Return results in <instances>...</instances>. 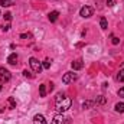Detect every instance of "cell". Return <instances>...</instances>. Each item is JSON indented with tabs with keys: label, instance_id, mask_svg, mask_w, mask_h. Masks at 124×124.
Returning a JSON list of instances; mask_svg holds the SVG:
<instances>
[{
	"label": "cell",
	"instance_id": "6da1fadb",
	"mask_svg": "<svg viewBox=\"0 0 124 124\" xmlns=\"http://www.w3.org/2000/svg\"><path fill=\"white\" fill-rule=\"evenodd\" d=\"M71 104H72L71 98L66 97L65 94H62V93H59L56 95V98H55V105H56V110L59 113H65L66 110H69L71 108Z\"/></svg>",
	"mask_w": 124,
	"mask_h": 124
},
{
	"label": "cell",
	"instance_id": "7a4b0ae2",
	"mask_svg": "<svg viewBox=\"0 0 124 124\" xmlns=\"http://www.w3.org/2000/svg\"><path fill=\"white\" fill-rule=\"evenodd\" d=\"M29 65H31V68H32V71H33V72H40V71L43 69L42 63L38 61L36 58H31V59H29Z\"/></svg>",
	"mask_w": 124,
	"mask_h": 124
},
{
	"label": "cell",
	"instance_id": "3957f363",
	"mask_svg": "<svg viewBox=\"0 0 124 124\" xmlns=\"http://www.w3.org/2000/svg\"><path fill=\"white\" fill-rule=\"evenodd\" d=\"M12 78V74L6 69V68H0V82H9Z\"/></svg>",
	"mask_w": 124,
	"mask_h": 124
},
{
	"label": "cell",
	"instance_id": "277c9868",
	"mask_svg": "<svg viewBox=\"0 0 124 124\" xmlns=\"http://www.w3.org/2000/svg\"><path fill=\"white\" fill-rule=\"evenodd\" d=\"M93 13H94V10H93V7H90V6H84L79 10V16L81 17H91Z\"/></svg>",
	"mask_w": 124,
	"mask_h": 124
},
{
	"label": "cell",
	"instance_id": "5b68a950",
	"mask_svg": "<svg viewBox=\"0 0 124 124\" xmlns=\"http://www.w3.org/2000/svg\"><path fill=\"white\" fill-rule=\"evenodd\" d=\"M74 79H77V74H74V72H66V74L62 77V82H63V84H69V82H72Z\"/></svg>",
	"mask_w": 124,
	"mask_h": 124
},
{
	"label": "cell",
	"instance_id": "8992f818",
	"mask_svg": "<svg viewBox=\"0 0 124 124\" xmlns=\"http://www.w3.org/2000/svg\"><path fill=\"white\" fill-rule=\"evenodd\" d=\"M33 124H46V120L42 114H36L33 117Z\"/></svg>",
	"mask_w": 124,
	"mask_h": 124
},
{
	"label": "cell",
	"instance_id": "52a82bcc",
	"mask_svg": "<svg viewBox=\"0 0 124 124\" xmlns=\"http://www.w3.org/2000/svg\"><path fill=\"white\" fill-rule=\"evenodd\" d=\"M71 66H72V69H74V71H78V69H81V68L84 66V63H82L81 59H77V61H74L72 63H71Z\"/></svg>",
	"mask_w": 124,
	"mask_h": 124
},
{
	"label": "cell",
	"instance_id": "ba28073f",
	"mask_svg": "<svg viewBox=\"0 0 124 124\" xmlns=\"http://www.w3.org/2000/svg\"><path fill=\"white\" fill-rule=\"evenodd\" d=\"M58 16H59V12H56V10H54V12H51L49 15H48V19H49V22H56V19H58Z\"/></svg>",
	"mask_w": 124,
	"mask_h": 124
},
{
	"label": "cell",
	"instance_id": "9c48e42d",
	"mask_svg": "<svg viewBox=\"0 0 124 124\" xmlns=\"http://www.w3.org/2000/svg\"><path fill=\"white\" fill-rule=\"evenodd\" d=\"M105 102H107V98L104 95H98L95 98V101H94V104H97V105H104Z\"/></svg>",
	"mask_w": 124,
	"mask_h": 124
},
{
	"label": "cell",
	"instance_id": "30bf717a",
	"mask_svg": "<svg viewBox=\"0 0 124 124\" xmlns=\"http://www.w3.org/2000/svg\"><path fill=\"white\" fill-rule=\"evenodd\" d=\"M7 62H9L10 65H16V63H17V55H16V54H10L9 58H7Z\"/></svg>",
	"mask_w": 124,
	"mask_h": 124
},
{
	"label": "cell",
	"instance_id": "8fae6325",
	"mask_svg": "<svg viewBox=\"0 0 124 124\" xmlns=\"http://www.w3.org/2000/svg\"><path fill=\"white\" fill-rule=\"evenodd\" d=\"M7 107H9L10 110H13V108H16V100H15L13 97H10V98L7 100Z\"/></svg>",
	"mask_w": 124,
	"mask_h": 124
},
{
	"label": "cell",
	"instance_id": "7c38bea8",
	"mask_svg": "<svg viewBox=\"0 0 124 124\" xmlns=\"http://www.w3.org/2000/svg\"><path fill=\"white\" fill-rule=\"evenodd\" d=\"M100 26H101V29H104V31L108 28V22H107L105 17H101V19H100Z\"/></svg>",
	"mask_w": 124,
	"mask_h": 124
},
{
	"label": "cell",
	"instance_id": "4fadbf2b",
	"mask_svg": "<svg viewBox=\"0 0 124 124\" xmlns=\"http://www.w3.org/2000/svg\"><path fill=\"white\" fill-rule=\"evenodd\" d=\"M114 108H116L117 113H124V102H117Z\"/></svg>",
	"mask_w": 124,
	"mask_h": 124
},
{
	"label": "cell",
	"instance_id": "5bb4252c",
	"mask_svg": "<svg viewBox=\"0 0 124 124\" xmlns=\"http://www.w3.org/2000/svg\"><path fill=\"white\" fill-rule=\"evenodd\" d=\"M39 94H40V97H46V85L45 84L39 85Z\"/></svg>",
	"mask_w": 124,
	"mask_h": 124
},
{
	"label": "cell",
	"instance_id": "9a60e30c",
	"mask_svg": "<svg viewBox=\"0 0 124 124\" xmlns=\"http://www.w3.org/2000/svg\"><path fill=\"white\" fill-rule=\"evenodd\" d=\"M62 120H63V118H62V116H55L51 124H62Z\"/></svg>",
	"mask_w": 124,
	"mask_h": 124
},
{
	"label": "cell",
	"instance_id": "2e32d148",
	"mask_svg": "<svg viewBox=\"0 0 124 124\" xmlns=\"http://www.w3.org/2000/svg\"><path fill=\"white\" fill-rule=\"evenodd\" d=\"M117 81L124 82V68H123V69H120V72L117 74Z\"/></svg>",
	"mask_w": 124,
	"mask_h": 124
},
{
	"label": "cell",
	"instance_id": "e0dca14e",
	"mask_svg": "<svg viewBox=\"0 0 124 124\" xmlns=\"http://www.w3.org/2000/svg\"><path fill=\"white\" fill-rule=\"evenodd\" d=\"M51 65H52V59H45L43 63H42V66H43L45 69H49V68H51Z\"/></svg>",
	"mask_w": 124,
	"mask_h": 124
},
{
	"label": "cell",
	"instance_id": "ac0fdd59",
	"mask_svg": "<svg viewBox=\"0 0 124 124\" xmlns=\"http://www.w3.org/2000/svg\"><path fill=\"white\" fill-rule=\"evenodd\" d=\"M0 4L4 6V7H9V6L13 4V1H12V0H0Z\"/></svg>",
	"mask_w": 124,
	"mask_h": 124
},
{
	"label": "cell",
	"instance_id": "d6986e66",
	"mask_svg": "<svg viewBox=\"0 0 124 124\" xmlns=\"http://www.w3.org/2000/svg\"><path fill=\"white\" fill-rule=\"evenodd\" d=\"M93 105H94V101H85V102H82V108L84 110H87V108H90Z\"/></svg>",
	"mask_w": 124,
	"mask_h": 124
},
{
	"label": "cell",
	"instance_id": "ffe728a7",
	"mask_svg": "<svg viewBox=\"0 0 124 124\" xmlns=\"http://www.w3.org/2000/svg\"><path fill=\"white\" fill-rule=\"evenodd\" d=\"M20 38H22V39H31L32 35H31V33H22V35H20Z\"/></svg>",
	"mask_w": 124,
	"mask_h": 124
},
{
	"label": "cell",
	"instance_id": "44dd1931",
	"mask_svg": "<svg viewBox=\"0 0 124 124\" xmlns=\"http://www.w3.org/2000/svg\"><path fill=\"white\" fill-rule=\"evenodd\" d=\"M114 4H116V0H107V6L108 7H113Z\"/></svg>",
	"mask_w": 124,
	"mask_h": 124
},
{
	"label": "cell",
	"instance_id": "7402d4cb",
	"mask_svg": "<svg viewBox=\"0 0 124 124\" xmlns=\"http://www.w3.org/2000/svg\"><path fill=\"white\" fill-rule=\"evenodd\" d=\"M23 75H25L26 78H32V74L28 71V69H26V71H23Z\"/></svg>",
	"mask_w": 124,
	"mask_h": 124
},
{
	"label": "cell",
	"instance_id": "603a6c76",
	"mask_svg": "<svg viewBox=\"0 0 124 124\" xmlns=\"http://www.w3.org/2000/svg\"><path fill=\"white\" fill-rule=\"evenodd\" d=\"M118 95H120L121 98H124V87H121V88L118 90Z\"/></svg>",
	"mask_w": 124,
	"mask_h": 124
},
{
	"label": "cell",
	"instance_id": "cb8c5ba5",
	"mask_svg": "<svg viewBox=\"0 0 124 124\" xmlns=\"http://www.w3.org/2000/svg\"><path fill=\"white\" fill-rule=\"evenodd\" d=\"M4 19L6 20H12V13H4Z\"/></svg>",
	"mask_w": 124,
	"mask_h": 124
},
{
	"label": "cell",
	"instance_id": "d4e9b609",
	"mask_svg": "<svg viewBox=\"0 0 124 124\" xmlns=\"http://www.w3.org/2000/svg\"><path fill=\"white\" fill-rule=\"evenodd\" d=\"M118 38H113V45H118Z\"/></svg>",
	"mask_w": 124,
	"mask_h": 124
},
{
	"label": "cell",
	"instance_id": "484cf974",
	"mask_svg": "<svg viewBox=\"0 0 124 124\" xmlns=\"http://www.w3.org/2000/svg\"><path fill=\"white\" fill-rule=\"evenodd\" d=\"M10 29V25H6V26H3V31H9Z\"/></svg>",
	"mask_w": 124,
	"mask_h": 124
},
{
	"label": "cell",
	"instance_id": "4316f807",
	"mask_svg": "<svg viewBox=\"0 0 124 124\" xmlns=\"http://www.w3.org/2000/svg\"><path fill=\"white\" fill-rule=\"evenodd\" d=\"M52 90H54V84L51 82V84H49V91H52Z\"/></svg>",
	"mask_w": 124,
	"mask_h": 124
},
{
	"label": "cell",
	"instance_id": "83f0119b",
	"mask_svg": "<svg viewBox=\"0 0 124 124\" xmlns=\"http://www.w3.org/2000/svg\"><path fill=\"white\" fill-rule=\"evenodd\" d=\"M0 91H1V84H0Z\"/></svg>",
	"mask_w": 124,
	"mask_h": 124
}]
</instances>
